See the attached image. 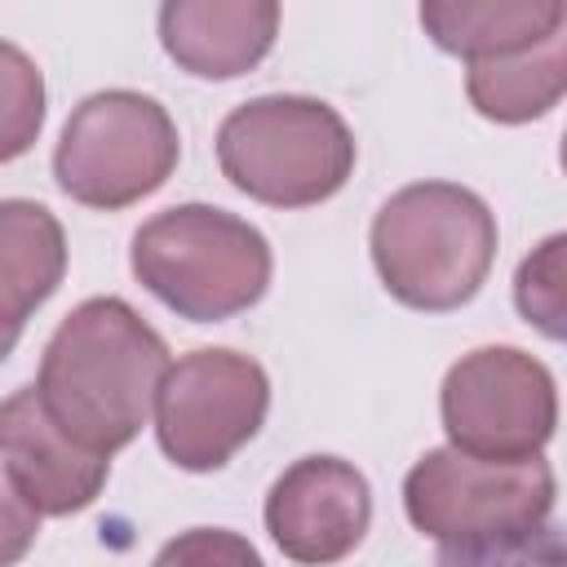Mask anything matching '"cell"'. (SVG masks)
<instances>
[{
  "mask_svg": "<svg viewBox=\"0 0 567 567\" xmlns=\"http://www.w3.org/2000/svg\"><path fill=\"white\" fill-rule=\"evenodd\" d=\"M164 372V337L128 301L89 297L49 337L35 394L71 443L111 456L142 434Z\"/></svg>",
  "mask_w": 567,
  "mask_h": 567,
  "instance_id": "1",
  "label": "cell"
},
{
  "mask_svg": "<svg viewBox=\"0 0 567 567\" xmlns=\"http://www.w3.org/2000/svg\"><path fill=\"white\" fill-rule=\"evenodd\" d=\"M372 261L403 306L456 310L496 261V217L456 182H412L372 217Z\"/></svg>",
  "mask_w": 567,
  "mask_h": 567,
  "instance_id": "2",
  "label": "cell"
},
{
  "mask_svg": "<svg viewBox=\"0 0 567 567\" xmlns=\"http://www.w3.org/2000/svg\"><path fill=\"white\" fill-rule=\"evenodd\" d=\"M133 275L182 319L217 323L261 301L270 284V244L226 208L177 204L137 226Z\"/></svg>",
  "mask_w": 567,
  "mask_h": 567,
  "instance_id": "3",
  "label": "cell"
},
{
  "mask_svg": "<svg viewBox=\"0 0 567 567\" xmlns=\"http://www.w3.org/2000/svg\"><path fill=\"white\" fill-rule=\"evenodd\" d=\"M217 164L235 190L270 208L323 204L354 173L346 120L297 93H270L235 106L217 128Z\"/></svg>",
  "mask_w": 567,
  "mask_h": 567,
  "instance_id": "4",
  "label": "cell"
},
{
  "mask_svg": "<svg viewBox=\"0 0 567 567\" xmlns=\"http://www.w3.org/2000/svg\"><path fill=\"white\" fill-rule=\"evenodd\" d=\"M403 509L412 527L443 549L509 545L549 527L554 470L540 456L483 461L456 447H434L408 470Z\"/></svg>",
  "mask_w": 567,
  "mask_h": 567,
  "instance_id": "5",
  "label": "cell"
},
{
  "mask_svg": "<svg viewBox=\"0 0 567 567\" xmlns=\"http://www.w3.org/2000/svg\"><path fill=\"white\" fill-rule=\"evenodd\" d=\"M177 124L155 97L106 89L84 97L62 124L53 177L75 204L115 213L159 190L177 168Z\"/></svg>",
  "mask_w": 567,
  "mask_h": 567,
  "instance_id": "6",
  "label": "cell"
},
{
  "mask_svg": "<svg viewBox=\"0 0 567 567\" xmlns=\"http://www.w3.org/2000/svg\"><path fill=\"white\" fill-rule=\"evenodd\" d=\"M443 430L456 452L483 461H527L554 439L558 394L545 363L518 346H483L443 377Z\"/></svg>",
  "mask_w": 567,
  "mask_h": 567,
  "instance_id": "7",
  "label": "cell"
},
{
  "mask_svg": "<svg viewBox=\"0 0 567 567\" xmlns=\"http://www.w3.org/2000/svg\"><path fill=\"white\" fill-rule=\"evenodd\" d=\"M270 381L239 350H195L168 363L155 394V434L173 465L221 470L266 421Z\"/></svg>",
  "mask_w": 567,
  "mask_h": 567,
  "instance_id": "8",
  "label": "cell"
},
{
  "mask_svg": "<svg viewBox=\"0 0 567 567\" xmlns=\"http://www.w3.org/2000/svg\"><path fill=\"white\" fill-rule=\"evenodd\" d=\"M372 523L368 478L341 456H301L266 492L270 540L306 567L346 558Z\"/></svg>",
  "mask_w": 567,
  "mask_h": 567,
  "instance_id": "9",
  "label": "cell"
},
{
  "mask_svg": "<svg viewBox=\"0 0 567 567\" xmlns=\"http://www.w3.org/2000/svg\"><path fill=\"white\" fill-rule=\"evenodd\" d=\"M0 461L13 492L35 514L53 518L93 505L111 470V456L84 452L49 421L35 385H22L0 399Z\"/></svg>",
  "mask_w": 567,
  "mask_h": 567,
  "instance_id": "10",
  "label": "cell"
},
{
  "mask_svg": "<svg viewBox=\"0 0 567 567\" xmlns=\"http://www.w3.org/2000/svg\"><path fill=\"white\" fill-rule=\"evenodd\" d=\"M279 31L275 0H168L159 9L164 53L199 80H235L252 71Z\"/></svg>",
  "mask_w": 567,
  "mask_h": 567,
  "instance_id": "11",
  "label": "cell"
},
{
  "mask_svg": "<svg viewBox=\"0 0 567 567\" xmlns=\"http://www.w3.org/2000/svg\"><path fill=\"white\" fill-rule=\"evenodd\" d=\"M563 22H567L563 0H430L421 4L425 35L465 62L523 53L558 35Z\"/></svg>",
  "mask_w": 567,
  "mask_h": 567,
  "instance_id": "12",
  "label": "cell"
},
{
  "mask_svg": "<svg viewBox=\"0 0 567 567\" xmlns=\"http://www.w3.org/2000/svg\"><path fill=\"white\" fill-rule=\"evenodd\" d=\"M66 275L62 221L35 199H0V323L22 328Z\"/></svg>",
  "mask_w": 567,
  "mask_h": 567,
  "instance_id": "13",
  "label": "cell"
},
{
  "mask_svg": "<svg viewBox=\"0 0 567 567\" xmlns=\"http://www.w3.org/2000/svg\"><path fill=\"white\" fill-rule=\"evenodd\" d=\"M563 89H567V40H563V31L523 49V53L470 62V75H465V93H470L474 111L496 120V124L540 120L545 111L558 106Z\"/></svg>",
  "mask_w": 567,
  "mask_h": 567,
  "instance_id": "14",
  "label": "cell"
},
{
  "mask_svg": "<svg viewBox=\"0 0 567 567\" xmlns=\"http://www.w3.org/2000/svg\"><path fill=\"white\" fill-rule=\"evenodd\" d=\"M44 124V75L9 40H0V164L31 151Z\"/></svg>",
  "mask_w": 567,
  "mask_h": 567,
  "instance_id": "15",
  "label": "cell"
},
{
  "mask_svg": "<svg viewBox=\"0 0 567 567\" xmlns=\"http://www.w3.org/2000/svg\"><path fill=\"white\" fill-rule=\"evenodd\" d=\"M567 235H549L532 257H523L514 275V301L527 323H536L549 341L567 332V270H563Z\"/></svg>",
  "mask_w": 567,
  "mask_h": 567,
  "instance_id": "16",
  "label": "cell"
},
{
  "mask_svg": "<svg viewBox=\"0 0 567 567\" xmlns=\"http://www.w3.org/2000/svg\"><path fill=\"white\" fill-rule=\"evenodd\" d=\"M151 567H266L261 554L226 527H190L182 536H173Z\"/></svg>",
  "mask_w": 567,
  "mask_h": 567,
  "instance_id": "17",
  "label": "cell"
},
{
  "mask_svg": "<svg viewBox=\"0 0 567 567\" xmlns=\"http://www.w3.org/2000/svg\"><path fill=\"white\" fill-rule=\"evenodd\" d=\"M439 567H567L558 532L540 527L536 536L509 540V545H461L443 549Z\"/></svg>",
  "mask_w": 567,
  "mask_h": 567,
  "instance_id": "18",
  "label": "cell"
},
{
  "mask_svg": "<svg viewBox=\"0 0 567 567\" xmlns=\"http://www.w3.org/2000/svg\"><path fill=\"white\" fill-rule=\"evenodd\" d=\"M40 536V514L0 474V567H13Z\"/></svg>",
  "mask_w": 567,
  "mask_h": 567,
  "instance_id": "19",
  "label": "cell"
},
{
  "mask_svg": "<svg viewBox=\"0 0 567 567\" xmlns=\"http://www.w3.org/2000/svg\"><path fill=\"white\" fill-rule=\"evenodd\" d=\"M18 337H22V328H9V323H0V359L18 346Z\"/></svg>",
  "mask_w": 567,
  "mask_h": 567,
  "instance_id": "20",
  "label": "cell"
}]
</instances>
